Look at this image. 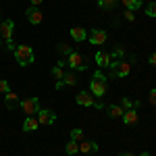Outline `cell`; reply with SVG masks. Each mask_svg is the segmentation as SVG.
<instances>
[{"mask_svg": "<svg viewBox=\"0 0 156 156\" xmlns=\"http://www.w3.org/2000/svg\"><path fill=\"white\" fill-rule=\"evenodd\" d=\"M121 119H123L125 125H135V123L140 121V115H137V110H135V108H131V110H125Z\"/></svg>", "mask_w": 156, "mask_h": 156, "instance_id": "obj_13", "label": "cell"}, {"mask_svg": "<svg viewBox=\"0 0 156 156\" xmlns=\"http://www.w3.org/2000/svg\"><path fill=\"white\" fill-rule=\"evenodd\" d=\"M140 156H152V154H150V152H142Z\"/></svg>", "mask_w": 156, "mask_h": 156, "instance_id": "obj_34", "label": "cell"}, {"mask_svg": "<svg viewBox=\"0 0 156 156\" xmlns=\"http://www.w3.org/2000/svg\"><path fill=\"white\" fill-rule=\"evenodd\" d=\"M6 48L11 50V52H15V50H17V46H15V42H12V40H6Z\"/></svg>", "mask_w": 156, "mask_h": 156, "instance_id": "obj_30", "label": "cell"}, {"mask_svg": "<svg viewBox=\"0 0 156 156\" xmlns=\"http://www.w3.org/2000/svg\"><path fill=\"white\" fill-rule=\"evenodd\" d=\"M9 92H11V85H9V81L0 79V94H9Z\"/></svg>", "mask_w": 156, "mask_h": 156, "instance_id": "obj_27", "label": "cell"}, {"mask_svg": "<svg viewBox=\"0 0 156 156\" xmlns=\"http://www.w3.org/2000/svg\"><path fill=\"white\" fill-rule=\"evenodd\" d=\"M71 37L75 40V42H83V40H87V31H85L83 27H73Z\"/></svg>", "mask_w": 156, "mask_h": 156, "instance_id": "obj_16", "label": "cell"}, {"mask_svg": "<svg viewBox=\"0 0 156 156\" xmlns=\"http://www.w3.org/2000/svg\"><path fill=\"white\" fill-rule=\"evenodd\" d=\"M106 75L100 71H94V77H92V81H90V92L94 94V98H102L106 94Z\"/></svg>", "mask_w": 156, "mask_h": 156, "instance_id": "obj_1", "label": "cell"}, {"mask_svg": "<svg viewBox=\"0 0 156 156\" xmlns=\"http://www.w3.org/2000/svg\"><path fill=\"white\" fill-rule=\"evenodd\" d=\"M115 4H117V0H98V6L100 9H106V11L115 9Z\"/></svg>", "mask_w": 156, "mask_h": 156, "instance_id": "obj_22", "label": "cell"}, {"mask_svg": "<svg viewBox=\"0 0 156 156\" xmlns=\"http://www.w3.org/2000/svg\"><path fill=\"white\" fill-rule=\"evenodd\" d=\"M0 46H2V37H0Z\"/></svg>", "mask_w": 156, "mask_h": 156, "instance_id": "obj_35", "label": "cell"}, {"mask_svg": "<svg viewBox=\"0 0 156 156\" xmlns=\"http://www.w3.org/2000/svg\"><path fill=\"white\" fill-rule=\"evenodd\" d=\"M56 50H58V54H60V56H69V54L73 52L71 46H67V44H58V48H56Z\"/></svg>", "mask_w": 156, "mask_h": 156, "instance_id": "obj_23", "label": "cell"}, {"mask_svg": "<svg viewBox=\"0 0 156 156\" xmlns=\"http://www.w3.org/2000/svg\"><path fill=\"white\" fill-rule=\"evenodd\" d=\"M52 75H54L58 81H62V77H65V71H62V67H58V65H56V67H52Z\"/></svg>", "mask_w": 156, "mask_h": 156, "instance_id": "obj_24", "label": "cell"}, {"mask_svg": "<svg viewBox=\"0 0 156 156\" xmlns=\"http://www.w3.org/2000/svg\"><path fill=\"white\" fill-rule=\"evenodd\" d=\"M25 17H27V21L31 25H40L42 19H44V17H42V11H40L37 6H29V9L25 11Z\"/></svg>", "mask_w": 156, "mask_h": 156, "instance_id": "obj_9", "label": "cell"}, {"mask_svg": "<svg viewBox=\"0 0 156 156\" xmlns=\"http://www.w3.org/2000/svg\"><path fill=\"white\" fill-rule=\"evenodd\" d=\"M150 104H152V106H156V87H152V90H150Z\"/></svg>", "mask_w": 156, "mask_h": 156, "instance_id": "obj_29", "label": "cell"}, {"mask_svg": "<svg viewBox=\"0 0 156 156\" xmlns=\"http://www.w3.org/2000/svg\"><path fill=\"white\" fill-rule=\"evenodd\" d=\"M94 58H96V65L100 67V69H108V65H110V60H112V58H110V54L104 52V50H98Z\"/></svg>", "mask_w": 156, "mask_h": 156, "instance_id": "obj_11", "label": "cell"}, {"mask_svg": "<svg viewBox=\"0 0 156 156\" xmlns=\"http://www.w3.org/2000/svg\"><path fill=\"white\" fill-rule=\"evenodd\" d=\"M65 152H67L69 156L77 154V152H79V142H75V140H69V142H67V146H65Z\"/></svg>", "mask_w": 156, "mask_h": 156, "instance_id": "obj_20", "label": "cell"}, {"mask_svg": "<svg viewBox=\"0 0 156 156\" xmlns=\"http://www.w3.org/2000/svg\"><path fill=\"white\" fill-rule=\"evenodd\" d=\"M12 29H15L12 19L2 21V23H0V37H2V40H12Z\"/></svg>", "mask_w": 156, "mask_h": 156, "instance_id": "obj_10", "label": "cell"}, {"mask_svg": "<svg viewBox=\"0 0 156 156\" xmlns=\"http://www.w3.org/2000/svg\"><path fill=\"white\" fill-rule=\"evenodd\" d=\"M146 15H148V17H154V19H156V2H150V4L146 6Z\"/></svg>", "mask_w": 156, "mask_h": 156, "instance_id": "obj_26", "label": "cell"}, {"mask_svg": "<svg viewBox=\"0 0 156 156\" xmlns=\"http://www.w3.org/2000/svg\"><path fill=\"white\" fill-rule=\"evenodd\" d=\"M19 106L23 108V112L27 115V117H36V115H37V110H40V100H37L36 96L25 98V100L21 102V104H19Z\"/></svg>", "mask_w": 156, "mask_h": 156, "instance_id": "obj_4", "label": "cell"}, {"mask_svg": "<svg viewBox=\"0 0 156 156\" xmlns=\"http://www.w3.org/2000/svg\"><path fill=\"white\" fill-rule=\"evenodd\" d=\"M121 156H135V154H133V152H123Z\"/></svg>", "mask_w": 156, "mask_h": 156, "instance_id": "obj_33", "label": "cell"}, {"mask_svg": "<svg viewBox=\"0 0 156 156\" xmlns=\"http://www.w3.org/2000/svg\"><path fill=\"white\" fill-rule=\"evenodd\" d=\"M129 73H131V62L110 60V65H108V77H127Z\"/></svg>", "mask_w": 156, "mask_h": 156, "instance_id": "obj_3", "label": "cell"}, {"mask_svg": "<svg viewBox=\"0 0 156 156\" xmlns=\"http://www.w3.org/2000/svg\"><path fill=\"white\" fill-rule=\"evenodd\" d=\"M77 83V77H75V73H65V77H62V81L56 83V87H62V85H75Z\"/></svg>", "mask_w": 156, "mask_h": 156, "instance_id": "obj_17", "label": "cell"}, {"mask_svg": "<svg viewBox=\"0 0 156 156\" xmlns=\"http://www.w3.org/2000/svg\"><path fill=\"white\" fill-rule=\"evenodd\" d=\"M36 119L40 125H52L54 121H56V112L54 110H50V108H40L36 115Z\"/></svg>", "mask_w": 156, "mask_h": 156, "instance_id": "obj_6", "label": "cell"}, {"mask_svg": "<svg viewBox=\"0 0 156 156\" xmlns=\"http://www.w3.org/2000/svg\"><path fill=\"white\" fill-rule=\"evenodd\" d=\"M123 112H125V110L121 108V104L119 106H117V104H110V106H108V117H110V119H121Z\"/></svg>", "mask_w": 156, "mask_h": 156, "instance_id": "obj_18", "label": "cell"}, {"mask_svg": "<svg viewBox=\"0 0 156 156\" xmlns=\"http://www.w3.org/2000/svg\"><path fill=\"white\" fill-rule=\"evenodd\" d=\"M37 4H42V0H31V6H37Z\"/></svg>", "mask_w": 156, "mask_h": 156, "instance_id": "obj_32", "label": "cell"}, {"mask_svg": "<svg viewBox=\"0 0 156 156\" xmlns=\"http://www.w3.org/2000/svg\"><path fill=\"white\" fill-rule=\"evenodd\" d=\"M123 17H125L127 21H135V12H133V11H127V9H125V12H123Z\"/></svg>", "mask_w": 156, "mask_h": 156, "instance_id": "obj_28", "label": "cell"}, {"mask_svg": "<svg viewBox=\"0 0 156 156\" xmlns=\"http://www.w3.org/2000/svg\"><path fill=\"white\" fill-rule=\"evenodd\" d=\"M123 2V6L127 9V11H137V9H142V0H121Z\"/></svg>", "mask_w": 156, "mask_h": 156, "instance_id": "obj_19", "label": "cell"}, {"mask_svg": "<svg viewBox=\"0 0 156 156\" xmlns=\"http://www.w3.org/2000/svg\"><path fill=\"white\" fill-rule=\"evenodd\" d=\"M79 152H83V154H87V152H98V144L96 142H85V140H81L79 142Z\"/></svg>", "mask_w": 156, "mask_h": 156, "instance_id": "obj_14", "label": "cell"}, {"mask_svg": "<svg viewBox=\"0 0 156 156\" xmlns=\"http://www.w3.org/2000/svg\"><path fill=\"white\" fill-rule=\"evenodd\" d=\"M37 127H40V123H37L36 117H25V121H23V131H36Z\"/></svg>", "mask_w": 156, "mask_h": 156, "instance_id": "obj_15", "label": "cell"}, {"mask_svg": "<svg viewBox=\"0 0 156 156\" xmlns=\"http://www.w3.org/2000/svg\"><path fill=\"white\" fill-rule=\"evenodd\" d=\"M75 102H77L79 106H94V108H96V104H98L92 92H79V94L75 96Z\"/></svg>", "mask_w": 156, "mask_h": 156, "instance_id": "obj_7", "label": "cell"}, {"mask_svg": "<svg viewBox=\"0 0 156 156\" xmlns=\"http://www.w3.org/2000/svg\"><path fill=\"white\" fill-rule=\"evenodd\" d=\"M67 65H69L71 69H77V71H85V69H87L83 54H79V52H75V50L67 56Z\"/></svg>", "mask_w": 156, "mask_h": 156, "instance_id": "obj_5", "label": "cell"}, {"mask_svg": "<svg viewBox=\"0 0 156 156\" xmlns=\"http://www.w3.org/2000/svg\"><path fill=\"white\" fill-rule=\"evenodd\" d=\"M150 62H152V65L156 67V52H154V54H150Z\"/></svg>", "mask_w": 156, "mask_h": 156, "instance_id": "obj_31", "label": "cell"}, {"mask_svg": "<svg viewBox=\"0 0 156 156\" xmlns=\"http://www.w3.org/2000/svg\"><path fill=\"white\" fill-rule=\"evenodd\" d=\"M106 37H108V34L104 31V29H92L90 36H87V40H90L94 46H102V44L106 42Z\"/></svg>", "mask_w": 156, "mask_h": 156, "instance_id": "obj_8", "label": "cell"}, {"mask_svg": "<svg viewBox=\"0 0 156 156\" xmlns=\"http://www.w3.org/2000/svg\"><path fill=\"white\" fill-rule=\"evenodd\" d=\"M15 58H17V65L19 67H27V65H31L34 60H36V54H34V48L31 46H17L15 50Z\"/></svg>", "mask_w": 156, "mask_h": 156, "instance_id": "obj_2", "label": "cell"}, {"mask_svg": "<svg viewBox=\"0 0 156 156\" xmlns=\"http://www.w3.org/2000/svg\"><path fill=\"white\" fill-rule=\"evenodd\" d=\"M108 54H110L112 60H121L123 54H125V48H123V46H117V48H112V52H108Z\"/></svg>", "mask_w": 156, "mask_h": 156, "instance_id": "obj_21", "label": "cell"}, {"mask_svg": "<svg viewBox=\"0 0 156 156\" xmlns=\"http://www.w3.org/2000/svg\"><path fill=\"white\" fill-rule=\"evenodd\" d=\"M71 140L81 142V140H83V131H81V129H71Z\"/></svg>", "mask_w": 156, "mask_h": 156, "instance_id": "obj_25", "label": "cell"}, {"mask_svg": "<svg viewBox=\"0 0 156 156\" xmlns=\"http://www.w3.org/2000/svg\"><path fill=\"white\" fill-rule=\"evenodd\" d=\"M21 104V100L19 96L15 94V92H9V94H4V106L9 108V110H15V108Z\"/></svg>", "mask_w": 156, "mask_h": 156, "instance_id": "obj_12", "label": "cell"}]
</instances>
